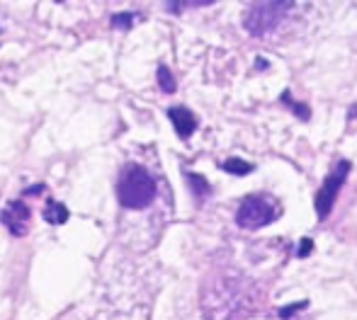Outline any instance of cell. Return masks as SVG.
I'll return each instance as SVG.
<instances>
[{"label":"cell","instance_id":"cell-6","mask_svg":"<svg viewBox=\"0 0 357 320\" xmlns=\"http://www.w3.org/2000/svg\"><path fill=\"white\" fill-rule=\"evenodd\" d=\"M168 119L173 122V127H175V131H178L180 138H190L195 134V129H197V119H195V114L185 107L168 109Z\"/></svg>","mask_w":357,"mask_h":320},{"label":"cell","instance_id":"cell-5","mask_svg":"<svg viewBox=\"0 0 357 320\" xmlns=\"http://www.w3.org/2000/svg\"><path fill=\"white\" fill-rule=\"evenodd\" d=\"M3 221H5V226L10 228L13 236H24V233H27V223H29V209L24 207V202H13L3 211Z\"/></svg>","mask_w":357,"mask_h":320},{"label":"cell","instance_id":"cell-10","mask_svg":"<svg viewBox=\"0 0 357 320\" xmlns=\"http://www.w3.org/2000/svg\"><path fill=\"white\" fill-rule=\"evenodd\" d=\"M158 85L163 93H175V78L168 71V66H158Z\"/></svg>","mask_w":357,"mask_h":320},{"label":"cell","instance_id":"cell-3","mask_svg":"<svg viewBox=\"0 0 357 320\" xmlns=\"http://www.w3.org/2000/svg\"><path fill=\"white\" fill-rule=\"evenodd\" d=\"M291 8V3H258L248 10L245 15V29L253 37H263L270 29L278 27V22L282 19V15Z\"/></svg>","mask_w":357,"mask_h":320},{"label":"cell","instance_id":"cell-12","mask_svg":"<svg viewBox=\"0 0 357 320\" xmlns=\"http://www.w3.org/2000/svg\"><path fill=\"white\" fill-rule=\"evenodd\" d=\"M132 22H134V15H129V13L112 15V24H114V27H119V29H129V27H132Z\"/></svg>","mask_w":357,"mask_h":320},{"label":"cell","instance_id":"cell-1","mask_svg":"<svg viewBox=\"0 0 357 320\" xmlns=\"http://www.w3.org/2000/svg\"><path fill=\"white\" fill-rule=\"evenodd\" d=\"M155 197V182L142 165H129L117 182V199L127 209H146Z\"/></svg>","mask_w":357,"mask_h":320},{"label":"cell","instance_id":"cell-13","mask_svg":"<svg viewBox=\"0 0 357 320\" xmlns=\"http://www.w3.org/2000/svg\"><path fill=\"white\" fill-rule=\"evenodd\" d=\"M306 306H309V303H306V301H299V303H291V306H287V308H282V311H280V316H282L284 320L287 318H291V316H294V313L296 311H304V308Z\"/></svg>","mask_w":357,"mask_h":320},{"label":"cell","instance_id":"cell-4","mask_svg":"<svg viewBox=\"0 0 357 320\" xmlns=\"http://www.w3.org/2000/svg\"><path fill=\"white\" fill-rule=\"evenodd\" d=\"M348 173H350V163H348V160H340V163L335 165L333 173L326 177L324 187L316 192L314 204H316V214H319L321 221H326V218H328L331 209H333V202H335V197H338L340 187H343L345 177H348Z\"/></svg>","mask_w":357,"mask_h":320},{"label":"cell","instance_id":"cell-8","mask_svg":"<svg viewBox=\"0 0 357 320\" xmlns=\"http://www.w3.org/2000/svg\"><path fill=\"white\" fill-rule=\"evenodd\" d=\"M188 184L192 187V192H195V197L202 202L204 197L209 194V184H207V179L202 177V175H195V173H188Z\"/></svg>","mask_w":357,"mask_h":320},{"label":"cell","instance_id":"cell-9","mask_svg":"<svg viewBox=\"0 0 357 320\" xmlns=\"http://www.w3.org/2000/svg\"><path fill=\"white\" fill-rule=\"evenodd\" d=\"M221 168H224L226 173H231V175H248V173H253V165L245 163V160H241V158H229L226 163H221Z\"/></svg>","mask_w":357,"mask_h":320},{"label":"cell","instance_id":"cell-14","mask_svg":"<svg viewBox=\"0 0 357 320\" xmlns=\"http://www.w3.org/2000/svg\"><path fill=\"white\" fill-rule=\"evenodd\" d=\"M311 248H314V240H311V238H304V240H301L299 253H296V255H299V257H306V255L311 253Z\"/></svg>","mask_w":357,"mask_h":320},{"label":"cell","instance_id":"cell-7","mask_svg":"<svg viewBox=\"0 0 357 320\" xmlns=\"http://www.w3.org/2000/svg\"><path fill=\"white\" fill-rule=\"evenodd\" d=\"M44 218L49 223H66L68 221V209L59 202H49V207L44 209Z\"/></svg>","mask_w":357,"mask_h":320},{"label":"cell","instance_id":"cell-11","mask_svg":"<svg viewBox=\"0 0 357 320\" xmlns=\"http://www.w3.org/2000/svg\"><path fill=\"white\" fill-rule=\"evenodd\" d=\"M282 102L284 104H289L291 109H294L296 114H299L301 119H309V107H304V104H296V102H291V97H289V93H282Z\"/></svg>","mask_w":357,"mask_h":320},{"label":"cell","instance_id":"cell-2","mask_svg":"<svg viewBox=\"0 0 357 320\" xmlns=\"http://www.w3.org/2000/svg\"><path fill=\"white\" fill-rule=\"evenodd\" d=\"M278 218V209L263 194H250L241 202L238 211H236V223L241 228H263Z\"/></svg>","mask_w":357,"mask_h":320}]
</instances>
